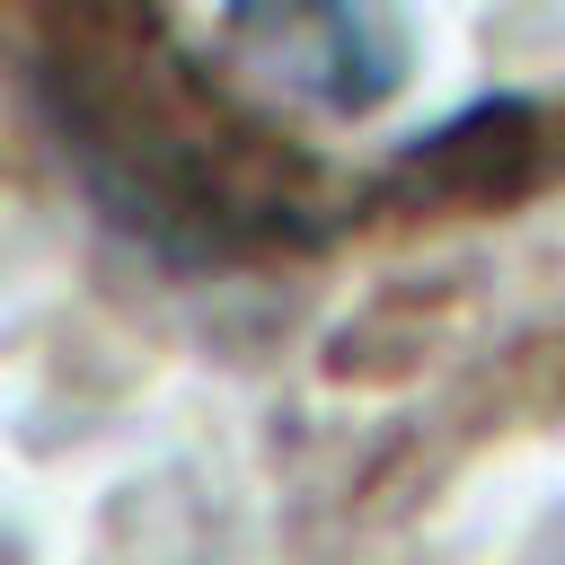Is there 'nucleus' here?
Returning <instances> with one entry per match:
<instances>
[{
    "instance_id": "f257e3e1",
    "label": "nucleus",
    "mask_w": 565,
    "mask_h": 565,
    "mask_svg": "<svg viewBox=\"0 0 565 565\" xmlns=\"http://www.w3.org/2000/svg\"><path fill=\"white\" fill-rule=\"evenodd\" d=\"M26 97L88 203L159 265H238L318 238V168L256 124L150 9H53L26 26Z\"/></svg>"
},
{
    "instance_id": "f03ea898",
    "label": "nucleus",
    "mask_w": 565,
    "mask_h": 565,
    "mask_svg": "<svg viewBox=\"0 0 565 565\" xmlns=\"http://www.w3.org/2000/svg\"><path fill=\"white\" fill-rule=\"evenodd\" d=\"M230 53L300 115H371L415 79V35L388 9L318 0V9H230Z\"/></svg>"
}]
</instances>
